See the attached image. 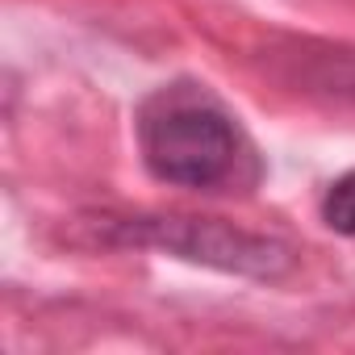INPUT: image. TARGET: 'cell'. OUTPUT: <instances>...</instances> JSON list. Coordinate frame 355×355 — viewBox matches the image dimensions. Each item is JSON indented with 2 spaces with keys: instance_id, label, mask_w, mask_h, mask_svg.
<instances>
[{
  "instance_id": "cell-3",
  "label": "cell",
  "mask_w": 355,
  "mask_h": 355,
  "mask_svg": "<svg viewBox=\"0 0 355 355\" xmlns=\"http://www.w3.org/2000/svg\"><path fill=\"white\" fill-rule=\"evenodd\" d=\"M322 222H326L334 234L355 239V167L343 171L338 180L326 189V197H322Z\"/></svg>"
},
{
  "instance_id": "cell-2",
  "label": "cell",
  "mask_w": 355,
  "mask_h": 355,
  "mask_svg": "<svg viewBox=\"0 0 355 355\" xmlns=\"http://www.w3.org/2000/svg\"><path fill=\"white\" fill-rule=\"evenodd\" d=\"M105 243H134L180 255L189 263H205L230 276L276 280L293 268V251L268 234L239 230L218 218H101Z\"/></svg>"
},
{
  "instance_id": "cell-1",
  "label": "cell",
  "mask_w": 355,
  "mask_h": 355,
  "mask_svg": "<svg viewBox=\"0 0 355 355\" xmlns=\"http://www.w3.org/2000/svg\"><path fill=\"white\" fill-rule=\"evenodd\" d=\"M138 150L155 180L222 189L239 175L243 130L205 84H163L138 105Z\"/></svg>"
}]
</instances>
